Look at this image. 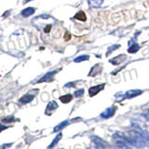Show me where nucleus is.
<instances>
[{"label": "nucleus", "mask_w": 149, "mask_h": 149, "mask_svg": "<svg viewBox=\"0 0 149 149\" xmlns=\"http://www.w3.org/2000/svg\"><path fill=\"white\" fill-rule=\"evenodd\" d=\"M83 93H84V90L83 88H81V90H76V92H74V96L76 97H81L83 95Z\"/></svg>", "instance_id": "a211bd4d"}, {"label": "nucleus", "mask_w": 149, "mask_h": 149, "mask_svg": "<svg viewBox=\"0 0 149 149\" xmlns=\"http://www.w3.org/2000/svg\"><path fill=\"white\" fill-rule=\"evenodd\" d=\"M57 73V71H51V72H49L45 74L43 77H41V78L37 81V83H41V82H46V81H49L53 78V76H54V74Z\"/></svg>", "instance_id": "20e7f679"}, {"label": "nucleus", "mask_w": 149, "mask_h": 149, "mask_svg": "<svg viewBox=\"0 0 149 149\" xmlns=\"http://www.w3.org/2000/svg\"><path fill=\"white\" fill-rule=\"evenodd\" d=\"M30 1H32V0H23V4H25V3L30 2Z\"/></svg>", "instance_id": "412c9836"}, {"label": "nucleus", "mask_w": 149, "mask_h": 149, "mask_svg": "<svg viewBox=\"0 0 149 149\" xmlns=\"http://www.w3.org/2000/svg\"><path fill=\"white\" fill-rule=\"evenodd\" d=\"M59 107L58 104L55 101H51L48 104L47 107H46V111H45V114L48 115V116H51L52 113H54L57 108Z\"/></svg>", "instance_id": "f03ea898"}, {"label": "nucleus", "mask_w": 149, "mask_h": 149, "mask_svg": "<svg viewBox=\"0 0 149 149\" xmlns=\"http://www.w3.org/2000/svg\"><path fill=\"white\" fill-rule=\"evenodd\" d=\"M6 129H8V127L5 126V125H3V124H0V132H3V130H6Z\"/></svg>", "instance_id": "aec40b11"}, {"label": "nucleus", "mask_w": 149, "mask_h": 149, "mask_svg": "<svg viewBox=\"0 0 149 149\" xmlns=\"http://www.w3.org/2000/svg\"><path fill=\"white\" fill-rule=\"evenodd\" d=\"M90 59V56L88 55H81L76 57V59L74 60V63H80V62H84V61H87V60Z\"/></svg>", "instance_id": "2eb2a0df"}, {"label": "nucleus", "mask_w": 149, "mask_h": 149, "mask_svg": "<svg viewBox=\"0 0 149 149\" xmlns=\"http://www.w3.org/2000/svg\"><path fill=\"white\" fill-rule=\"evenodd\" d=\"M55 23V19H53L49 15H40L35 17L33 20L34 25L37 28L38 30L43 31L45 33H49L52 23Z\"/></svg>", "instance_id": "f257e3e1"}, {"label": "nucleus", "mask_w": 149, "mask_h": 149, "mask_svg": "<svg viewBox=\"0 0 149 149\" xmlns=\"http://www.w3.org/2000/svg\"><path fill=\"white\" fill-rule=\"evenodd\" d=\"M72 99H73L72 94H65V95H63V96L60 97V101L63 102V104H68V102L72 101Z\"/></svg>", "instance_id": "f8f14e48"}, {"label": "nucleus", "mask_w": 149, "mask_h": 149, "mask_svg": "<svg viewBox=\"0 0 149 149\" xmlns=\"http://www.w3.org/2000/svg\"><path fill=\"white\" fill-rule=\"evenodd\" d=\"M74 19L85 22V21L87 20V17H86V14H85L83 11H79V12H77L76 15H74Z\"/></svg>", "instance_id": "4468645a"}, {"label": "nucleus", "mask_w": 149, "mask_h": 149, "mask_svg": "<svg viewBox=\"0 0 149 149\" xmlns=\"http://www.w3.org/2000/svg\"><path fill=\"white\" fill-rule=\"evenodd\" d=\"M14 120V116H7L6 118H3L2 121L5 122V123H9V122H12Z\"/></svg>", "instance_id": "f3484780"}, {"label": "nucleus", "mask_w": 149, "mask_h": 149, "mask_svg": "<svg viewBox=\"0 0 149 149\" xmlns=\"http://www.w3.org/2000/svg\"><path fill=\"white\" fill-rule=\"evenodd\" d=\"M126 59H127V56L125 54H120L118 56H116V57H115V58H113V59L110 60V63H113V65H119L120 63L124 62Z\"/></svg>", "instance_id": "39448f33"}, {"label": "nucleus", "mask_w": 149, "mask_h": 149, "mask_svg": "<svg viewBox=\"0 0 149 149\" xmlns=\"http://www.w3.org/2000/svg\"><path fill=\"white\" fill-rule=\"evenodd\" d=\"M139 49H140L139 45L136 43L135 40L132 39V41H130V48H129V49H128V51H129L130 53L136 52V51H139Z\"/></svg>", "instance_id": "0eeeda50"}, {"label": "nucleus", "mask_w": 149, "mask_h": 149, "mask_svg": "<svg viewBox=\"0 0 149 149\" xmlns=\"http://www.w3.org/2000/svg\"><path fill=\"white\" fill-rule=\"evenodd\" d=\"M68 120H65V121H63V122H61L60 124H58L57 126H56L55 128H54V130H53V132H60V130H62L63 128H65L67 125H68Z\"/></svg>", "instance_id": "9b49d317"}, {"label": "nucleus", "mask_w": 149, "mask_h": 149, "mask_svg": "<svg viewBox=\"0 0 149 149\" xmlns=\"http://www.w3.org/2000/svg\"><path fill=\"white\" fill-rule=\"evenodd\" d=\"M71 38V35H70V33L69 32H66L65 33V40H69Z\"/></svg>", "instance_id": "6ab92c4d"}, {"label": "nucleus", "mask_w": 149, "mask_h": 149, "mask_svg": "<svg viewBox=\"0 0 149 149\" xmlns=\"http://www.w3.org/2000/svg\"><path fill=\"white\" fill-rule=\"evenodd\" d=\"M104 87V84H102V85H98V86H94V87H91L90 90H88V93H90V96H93V95H96L99 91L101 90H102Z\"/></svg>", "instance_id": "423d86ee"}, {"label": "nucleus", "mask_w": 149, "mask_h": 149, "mask_svg": "<svg viewBox=\"0 0 149 149\" xmlns=\"http://www.w3.org/2000/svg\"><path fill=\"white\" fill-rule=\"evenodd\" d=\"M35 94H30V93L24 94L23 96L19 100V102H20L21 104H29V102H31L35 99Z\"/></svg>", "instance_id": "7ed1b4c3"}, {"label": "nucleus", "mask_w": 149, "mask_h": 149, "mask_svg": "<svg viewBox=\"0 0 149 149\" xmlns=\"http://www.w3.org/2000/svg\"><path fill=\"white\" fill-rule=\"evenodd\" d=\"M104 0H88V3L91 8H99L101 7Z\"/></svg>", "instance_id": "6e6552de"}, {"label": "nucleus", "mask_w": 149, "mask_h": 149, "mask_svg": "<svg viewBox=\"0 0 149 149\" xmlns=\"http://www.w3.org/2000/svg\"><path fill=\"white\" fill-rule=\"evenodd\" d=\"M62 137H63V134H62L61 132H60V133L58 134V135H57V136H56V137L54 138V140H53V142H52V143H51V144H49V146L48 147V149H51V148H53V147H54L55 145H56V144H57L59 143V141L61 140V138H62Z\"/></svg>", "instance_id": "ddd939ff"}, {"label": "nucleus", "mask_w": 149, "mask_h": 149, "mask_svg": "<svg viewBox=\"0 0 149 149\" xmlns=\"http://www.w3.org/2000/svg\"><path fill=\"white\" fill-rule=\"evenodd\" d=\"M101 70H102V67H101V65H96L95 66L92 67V69L90 71V73L88 74V76H96L97 74H99L101 72Z\"/></svg>", "instance_id": "9d476101"}, {"label": "nucleus", "mask_w": 149, "mask_h": 149, "mask_svg": "<svg viewBox=\"0 0 149 149\" xmlns=\"http://www.w3.org/2000/svg\"><path fill=\"white\" fill-rule=\"evenodd\" d=\"M2 34H3V31H2L1 28H0V38H1V37H2Z\"/></svg>", "instance_id": "4be33fe9"}, {"label": "nucleus", "mask_w": 149, "mask_h": 149, "mask_svg": "<svg viewBox=\"0 0 149 149\" xmlns=\"http://www.w3.org/2000/svg\"><path fill=\"white\" fill-rule=\"evenodd\" d=\"M35 9H34V8H27V9H24L21 14H22L23 17L26 18V17H29L31 15H33V14L35 13Z\"/></svg>", "instance_id": "1a4fd4ad"}, {"label": "nucleus", "mask_w": 149, "mask_h": 149, "mask_svg": "<svg viewBox=\"0 0 149 149\" xmlns=\"http://www.w3.org/2000/svg\"><path fill=\"white\" fill-rule=\"evenodd\" d=\"M120 47L119 45H114V46H111V47H109V49H108V51H107V54L106 55H109L110 54V52H112V51H114L115 49H118Z\"/></svg>", "instance_id": "dca6fc26"}]
</instances>
